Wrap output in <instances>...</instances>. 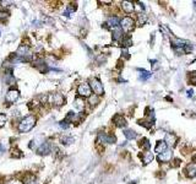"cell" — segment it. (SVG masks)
<instances>
[{
  "instance_id": "1",
  "label": "cell",
  "mask_w": 196,
  "mask_h": 184,
  "mask_svg": "<svg viewBox=\"0 0 196 184\" xmlns=\"http://www.w3.org/2000/svg\"><path fill=\"white\" fill-rule=\"evenodd\" d=\"M36 125V117L35 116H27L19 123L20 133H28L32 130V128Z\"/></svg>"
},
{
  "instance_id": "2",
  "label": "cell",
  "mask_w": 196,
  "mask_h": 184,
  "mask_svg": "<svg viewBox=\"0 0 196 184\" xmlns=\"http://www.w3.org/2000/svg\"><path fill=\"white\" fill-rule=\"evenodd\" d=\"M48 102L50 103V104H53V106H63L64 102H65V100H64V96L61 95V93H58V92H54V93H50L49 96H48Z\"/></svg>"
},
{
  "instance_id": "3",
  "label": "cell",
  "mask_w": 196,
  "mask_h": 184,
  "mask_svg": "<svg viewBox=\"0 0 196 184\" xmlns=\"http://www.w3.org/2000/svg\"><path fill=\"white\" fill-rule=\"evenodd\" d=\"M91 90L96 93V96H100V95H103L104 93V88H103V85H102V82L99 81L98 79H92L91 80Z\"/></svg>"
},
{
  "instance_id": "4",
  "label": "cell",
  "mask_w": 196,
  "mask_h": 184,
  "mask_svg": "<svg viewBox=\"0 0 196 184\" xmlns=\"http://www.w3.org/2000/svg\"><path fill=\"white\" fill-rule=\"evenodd\" d=\"M120 26L124 32H130L134 30V20L131 17H124L120 21Z\"/></svg>"
},
{
  "instance_id": "5",
  "label": "cell",
  "mask_w": 196,
  "mask_h": 184,
  "mask_svg": "<svg viewBox=\"0 0 196 184\" xmlns=\"http://www.w3.org/2000/svg\"><path fill=\"white\" fill-rule=\"evenodd\" d=\"M91 91H92V90H91V86H90L88 83H86V82L81 83L77 87V93L81 97H90V96H91Z\"/></svg>"
},
{
  "instance_id": "6",
  "label": "cell",
  "mask_w": 196,
  "mask_h": 184,
  "mask_svg": "<svg viewBox=\"0 0 196 184\" xmlns=\"http://www.w3.org/2000/svg\"><path fill=\"white\" fill-rule=\"evenodd\" d=\"M19 97H20L19 90L12 88V90H9V91H7V93H6V96H5V100H6V102L14 103L19 100Z\"/></svg>"
},
{
  "instance_id": "7",
  "label": "cell",
  "mask_w": 196,
  "mask_h": 184,
  "mask_svg": "<svg viewBox=\"0 0 196 184\" xmlns=\"http://www.w3.org/2000/svg\"><path fill=\"white\" fill-rule=\"evenodd\" d=\"M98 140L103 144H114L117 139H115L114 135H108V134L100 133V134L98 135Z\"/></svg>"
},
{
  "instance_id": "8",
  "label": "cell",
  "mask_w": 196,
  "mask_h": 184,
  "mask_svg": "<svg viewBox=\"0 0 196 184\" xmlns=\"http://www.w3.org/2000/svg\"><path fill=\"white\" fill-rule=\"evenodd\" d=\"M185 174L189 177V178H194L196 176V163L193 162V163H189L185 168Z\"/></svg>"
},
{
  "instance_id": "9",
  "label": "cell",
  "mask_w": 196,
  "mask_h": 184,
  "mask_svg": "<svg viewBox=\"0 0 196 184\" xmlns=\"http://www.w3.org/2000/svg\"><path fill=\"white\" fill-rule=\"evenodd\" d=\"M168 150V146H167V144L164 140H161V141H158L156 145V147H155V151H156L158 155H161V153H163V152H166Z\"/></svg>"
},
{
  "instance_id": "10",
  "label": "cell",
  "mask_w": 196,
  "mask_h": 184,
  "mask_svg": "<svg viewBox=\"0 0 196 184\" xmlns=\"http://www.w3.org/2000/svg\"><path fill=\"white\" fill-rule=\"evenodd\" d=\"M121 7L126 14H131L135 10V5L131 1H123L121 2Z\"/></svg>"
},
{
  "instance_id": "11",
  "label": "cell",
  "mask_w": 196,
  "mask_h": 184,
  "mask_svg": "<svg viewBox=\"0 0 196 184\" xmlns=\"http://www.w3.org/2000/svg\"><path fill=\"white\" fill-rule=\"evenodd\" d=\"M113 122H114V124H115L117 126H119V128H124V126L126 125V120H125V118H124L123 116H120V114L114 116Z\"/></svg>"
},
{
  "instance_id": "12",
  "label": "cell",
  "mask_w": 196,
  "mask_h": 184,
  "mask_svg": "<svg viewBox=\"0 0 196 184\" xmlns=\"http://www.w3.org/2000/svg\"><path fill=\"white\" fill-rule=\"evenodd\" d=\"M158 160H159L161 162H169V161L172 160V151L167 150L166 152L161 153V155L158 156Z\"/></svg>"
},
{
  "instance_id": "13",
  "label": "cell",
  "mask_w": 196,
  "mask_h": 184,
  "mask_svg": "<svg viewBox=\"0 0 196 184\" xmlns=\"http://www.w3.org/2000/svg\"><path fill=\"white\" fill-rule=\"evenodd\" d=\"M37 152H38L39 155H47V153H49L50 152V145L48 143H43L38 147Z\"/></svg>"
},
{
  "instance_id": "14",
  "label": "cell",
  "mask_w": 196,
  "mask_h": 184,
  "mask_svg": "<svg viewBox=\"0 0 196 184\" xmlns=\"http://www.w3.org/2000/svg\"><path fill=\"white\" fill-rule=\"evenodd\" d=\"M16 54H17L19 57H27V55L30 54V48H28V45H20L17 52H16Z\"/></svg>"
},
{
  "instance_id": "15",
  "label": "cell",
  "mask_w": 196,
  "mask_h": 184,
  "mask_svg": "<svg viewBox=\"0 0 196 184\" xmlns=\"http://www.w3.org/2000/svg\"><path fill=\"white\" fill-rule=\"evenodd\" d=\"M119 23H120V21H119V19H118L117 16H110V17L108 19L105 25H108V26L112 27V28H115V27H118Z\"/></svg>"
},
{
  "instance_id": "16",
  "label": "cell",
  "mask_w": 196,
  "mask_h": 184,
  "mask_svg": "<svg viewBox=\"0 0 196 184\" xmlns=\"http://www.w3.org/2000/svg\"><path fill=\"white\" fill-rule=\"evenodd\" d=\"M164 141L167 144V146H173V145H175V141H176V138L173 135V134H170V133H168L167 135H166V139H164Z\"/></svg>"
},
{
  "instance_id": "17",
  "label": "cell",
  "mask_w": 196,
  "mask_h": 184,
  "mask_svg": "<svg viewBox=\"0 0 196 184\" xmlns=\"http://www.w3.org/2000/svg\"><path fill=\"white\" fill-rule=\"evenodd\" d=\"M121 38H123V30L119 28V27L113 28V40L114 41H119Z\"/></svg>"
},
{
  "instance_id": "18",
  "label": "cell",
  "mask_w": 196,
  "mask_h": 184,
  "mask_svg": "<svg viewBox=\"0 0 196 184\" xmlns=\"http://www.w3.org/2000/svg\"><path fill=\"white\" fill-rule=\"evenodd\" d=\"M36 181V177L32 174V173H27L25 177H23V184H33Z\"/></svg>"
},
{
  "instance_id": "19",
  "label": "cell",
  "mask_w": 196,
  "mask_h": 184,
  "mask_svg": "<svg viewBox=\"0 0 196 184\" xmlns=\"http://www.w3.org/2000/svg\"><path fill=\"white\" fill-rule=\"evenodd\" d=\"M153 153H151V152H147V155L146 156H143V158H142V163L143 164H148L150 162H152L153 161Z\"/></svg>"
},
{
  "instance_id": "20",
  "label": "cell",
  "mask_w": 196,
  "mask_h": 184,
  "mask_svg": "<svg viewBox=\"0 0 196 184\" xmlns=\"http://www.w3.org/2000/svg\"><path fill=\"white\" fill-rule=\"evenodd\" d=\"M75 107H76V109H78V111H82L83 108H85V102H83V100L82 98H80V97H77L76 100H75Z\"/></svg>"
},
{
  "instance_id": "21",
  "label": "cell",
  "mask_w": 196,
  "mask_h": 184,
  "mask_svg": "<svg viewBox=\"0 0 196 184\" xmlns=\"http://www.w3.org/2000/svg\"><path fill=\"white\" fill-rule=\"evenodd\" d=\"M124 135H125V138H126V139H129V140H131V139H135V138H136V133H135L134 130H130V129L125 130V131H124Z\"/></svg>"
},
{
  "instance_id": "22",
  "label": "cell",
  "mask_w": 196,
  "mask_h": 184,
  "mask_svg": "<svg viewBox=\"0 0 196 184\" xmlns=\"http://www.w3.org/2000/svg\"><path fill=\"white\" fill-rule=\"evenodd\" d=\"M140 71H141V74H140V80L146 81V80H148V79L151 78V74H150L148 71H143V70H140Z\"/></svg>"
},
{
  "instance_id": "23",
  "label": "cell",
  "mask_w": 196,
  "mask_h": 184,
  "mask_svg": "<svg viewBox=\"0 0 196 184\" xmlns=\"http://www.w3.org/2000/svg\"><path fill=\"white\" fill-rule=\"evenodd\" d=\"M121 44L124 45V48H128V47L133 45V41H131V38H130V37H125V38H123V40H121Z\"/></svg>"
},
{
  "instance_id": "24",
  "label": "cell",
  "mask_w": 196,
  "mask_h": 184,
  "mask_svg": "<svg viewBox=\"0 0 196 184\" xmlns=\"http://www.w3.org/2000/svg\"><path fill=\"white\" fill-rule=\"evenodd\" d=\"M141 146H142V149H143V150L148 151V150H150V147H151V144L148 143V140H147V139H143V140L141 141Z\"/></svg>"
},
{
  "instance_id": "25",
  "label": "cell",
  "mask_w": 196,
  "mask_h": 184,
  "mask_svg": "<svg viewBox=\"0 0 196 184\" xmlns=\"http://www.w3.org/2000/svg\"><path fill=\"white\" fill-rule=\"evenodd\" d=\"M21 155H22V153H21V151H20L19 149H16V147H15V149H12V150H11V156H12V157L19 158V157H21Z\"/></svg>"
},
{
  "instance_id": "26",
  "label": "cell",
  "mask_w": 196,
  "mask_h": 184,
  "mask_svg": "<svg viewBox=\"0 0 196 184\" xmlns=\"http://www.w3.org/2000/svg\"><path fill=\"white\" fill-rule=\"evenodd\" d=\"M88 98H90V104H91V106H96V104L99 102V100H98V96H96V95H93V96H90Z\"/></svg>"
},
{
  "instance_id": "27",
  "label": "cell",
  "mask_w": 196,
  "mask_h": 184,
  "mask_svg": "<svg viewBox=\"0 0 196 184\" xmlns=\"http://www.w3.org/2000/svg\"><path fill=\"white\" fill-rule=\"evenodd\" d=\"M61 141H63L64 145H70V144L74 141V139L71 136H64V138H61Z\"/></svg>"
},
{
  "instance_id": "28",
  "label": "cell",
  "mask_w": 196,
  "mask_h": 184,
  "mask_svg": "<svg viewBox=\"0 0 196 184\" xmlns=\"http://www.w3.org/2000/svg\"><path fill=\"white\" fill-rule=\"evenodd\" d=\"M146 20H147L146 15H145L143 12H140V14H138V23H140V25H143V23L146 22Z\"/></svg>"
},
{
  "instance_id": "29",
  "label": "cell",
  "mask_w": 196,
  "mask_h": 184,
  "mask_svg": "<svg viewBox=\"0 0 196 184\" xmlns=\"http://www.w3.org/2000/svg\"><path fill=\"white\" fill-rule=\"evenodd\" d=\"M6 120H7V117H6V114L1 113V114H0V128L5 125V123H6Z\"/></svg>"
},
{
  "instance_id": "30",
  "label": "cell",
  "mask_w": 196,
  "mask_h": 184,
  "mask_svg": "<svg viewBox=\"0 0 196 184\" xmlns=\"http://www.w3.org/2000/svg\"><path fill=\"white\" fill-rule=\"evenodd\" d=\"M9 17V12L7 11H2L0 10V21H5Z\"/></svg>"
},
{
  "instance_id": "31",
  "label": "cell",
  "mask_w": 196,
  "mask_h": 184,
  "mask_svg": "<svg viewBox=\"0 0 196 184\" xmlns=\"http://www.w3.org/2000/svg\"><path fill=\"white\" fill-rule=\"evenodd\" d=\"M59 126H60L61 129H68V128H69V124H68V120L60 122V123H59Z\"/></svg>"
},
{
  "instance_id": "32",
  "label": "cell",
  "mask_w": 196,
  "mask_h": 184,
  "mask_svg": "<svg viewBox=\"0 0 196 184\" xmlns=\"http://www.w3.org/2000/svg\"><path fill=\"white\" fill-rule=\"evenodd\" d=\"M121 53H123V57H125V59H129V52H128L126 48H123Z\"/></svg>"
},
{
  "instance_id": "33",
  "label": "cell",
  "mask_w": 196,
  "mask_h": 184,
  "mask_svg": "<svg viewBox=\"0 0 196 184\" xmlns=\"http://www.w3.org/2000/svg\"><path fill=\"white\" fill-rule=\"evenodd\" d=\"M7 184H23L22 182H20V181H16V179H14V181H10Z\"/></svg>"
},
{
  "instance_id": "34",
  "label": "cell",
  "mask_w": 196,
  "mask_h": 184,
  "mask_svg": "<svg viewBox=\"0 0 196 184\" xmlns=\"http://www.w3.org/2000/svg\"><path fill=\"white\" fill-rule=\"evenodd\" d=\"M188 96H189V97H194V90L190 88V90L188 91Z\"/></svg>"
},
{
  "instance_id": "35",
  "label": "cell",
  "mask_w": 196,
  "mask_h": 184,
  "mask_svg": "<svg viewBox=\"0 0 196 184\" xmlns=\"http://www.w3.org/2000/svg\"><path fill=\"white\" fill-rule=\"evenodd\" d=\"M179 164H180V160H178V158L174 160V164H173V166H174V167H178Z\"/></svg>"
},
{
  "instance_id": "36",
  "label": "cell",
  "mask_w": 196,
  "mask_h": 184,
  "mask_svg": "<svg viewBox=\"0 0 196 184\" xmlns=\"http://www.w3.org/2000/svg\"><path fill=\"white\" fill-rule=\"evenodd\" d=\"M0 35H1V33H0Z\"/></svg>"
}]
</instances>
